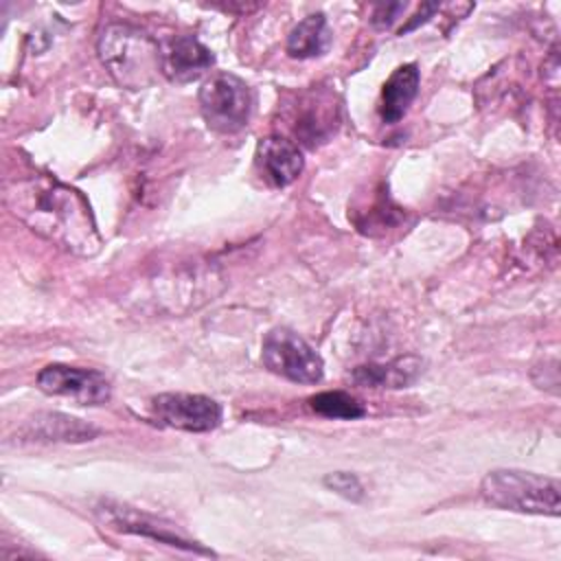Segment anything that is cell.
Instances as JSON below:
<instances>
[{
    "instance_id": "obj_1",
    "label": "cell",
    "mask_w": 561,
    "mask_h": 561,
    "mask_svg": "<svg viewBox=\"0 0 561 561\" xmlns=\"http://www.w3.org/2000/svg\"><path fill=\"white\" fill-rule=\"evenodd\" d=\"M4 204L33 232L50 243L92 256L101 248L94 213L81 191L48 173H31L4 184Z\"/></svg>"
},
{
    "instance_id": "obj_2",
    "label": "cell",
    "mask_w": 561,
    "mask_h": 561,
    "mask_svg": "<svg viewBox=\"0 0 561 561\" xmlns=\"http://www.w3.org/2000/svg\"><path fill=\"white\" fill-rule=\"evenodd\" d=\"M96 50L101 64L123 88L142 90L162 72L160 44L136 26L107 24L99 35Z\"/></svg>"
},
{
    "instance_id": "obj_3",
    "label": "cell",
    "mask_w": 561,
    "mask_h": 561,
    "mask_svg": "<svg viewBox=\"0 0 561 561\" xmlns=\"http://www.w3.org/2000/svg\"><path fill=\"white\" fill-rule=\"evenodd\" d=\"M482 497L504 511L552 515L561 513V484L557 478L522 469H493L482 478Z\"/></svg>"
},
{
    "instance_id": "obj_4",
    "label": "cell",
    "mask_w": 561,
    "mask_h": 561,
    "mask_svg": "<svg viewBox=\"0 0 561 561\" xmlns=\"http://www.w3.org/2000/svg\"><path fill=\"white\" fill-rule=\"evenodd\" d=\"M206 125L219 134L241 131L252 114L254 96L250 85L232 72L210 75L197 94Z\"/></svg>"
},
{
    "instance_id": "obj_5",
    "label": "cell",
    "mask_w": 561,
    "mask_h": 561,
    "mask_svg": "<svg viewBox=\"0 0 561 561\" xmlns=\"http://www.w3.org/2000/svg\"><path fill=\"white\" fill-rule=\"evenodd\" d=\"M261 359L267 370L296 383H318L324 375L322 357L298 333L285 327L265 333Z\"/></svg>"
},
{
    "instance_id": "obj_6",
    "label": "cell",
    "mask_w": 561,
    "mask_h": 561,
    "mask_svg": "<svg viewBox=\"0 0 561 561\" xmlns=\"http://www.w3.org/2000/svg\"><path fill=\"white\" fill-rule=\"evenodd\" d=\"M149 408L160 425L182 432H210L221 423V405L206 394L162 392L151 399Z\"/></svg>"
},
{
    "instance_id": "obj_7",
    "label": "cell",
    "mask_w": 561,
    "mask_h": 561,
    "mask_svg": "<svg viewBox=\"0 0 561 561\" xmlns=\"http://www.w3.org/2000/svg\"><path fill=\"white\" fill-rule=\"evenodd\" d=\"M37 386L46 394L66 397L81 405H101L110 401V379L94 368H77L66 364H50L39 370Z\"/></svg>"
},
{
    "instance_id": "obj_8",
    "label": "cell",
    "mask_w": 561,
    "mask_h": 561,
    "mask_svg": "<svg viewBox=\"0 0 561 561\" xmlns=\"http://www.w3.org/2000/svg\"><path fill=\"white\" fill-rule=\"evenodd\" d=\"M96 513L103 517V522L116 530L123 533H131V535H142V537H151L156 541L188 550V552H199V554H213L210 550L202 548L195 541H188L184 537H180L178 533L171 530L169 524L158 522L156 517H149L145 513H138L129 506H121V504H110L105 502L101 508H96Z\"/></svg>"
},
{
    "instance_id": "obj_9",
    "label": "cell",
    "mask_w": 561,
    "mask_h": 561,
    "mask_svg": "<svg viewBox=\"0 0 561 561\" xmlns=\"http://www.w3.org/2000/svg\"><path fill=\"white\" fill-rule=\"evenodd\" d=\"M256 167L265 182L283 188L302 173L305 158L298 145H294L291 140L280 136H267L261 138L256 145Z\"/></svg>"
},
{
    "instance_id": "obj_10",
    "label": "cell",
    "mask_w": 561,
    "mask_h": 561,
    "mask_svg": "<svg viewBox=\"0 0 561 561\" xmlns=\"http://www.w3.org/2000/svg\"><path fill=\"white\" fill-rule=\"evenodd\" d=\"M215 55L193 35H178L162 48V72L178 83H186L210 70Z\"/></svg>"
},
{
    "instance_id": "obj_11",
    "label": "cell",
    "mask_w": 561,
    "mask_h": 561,
    "mask_svg": "<svg viewBox=\"0 0 561 561\" xmlns=\"http://www.w3.org/2000/svg\"><path fill=\"white\" fill-rule=\"evenodd\" d=\"M419 81H421V72L416 64H403L386 79L381 88V103H379V116L383 123L392 125L405 116L412 101L416 99Z\"/></svg>"
},
{
    "instance_id": "obj_12",
    "label": "cell",
    "mask_w": 561,
    "mask_h": 561,
    "mask_svg": "<svg viewBox=\"0 0 561 561\" xmlns=\"http://www.w3.org/2000/svg\"><path fill=\"white\" fill-rule=\"evenodd\" d=\"M423 373V359L414 355L397 357L388 364H366L353 370V381L368 388H405Z\"/></svg>"
},
{
    "instance_id": "obj_13",
    "label": "cell",
    "mask_w": 561,
    "mask_h": 561,
    "mask_svg": "<svg viewBox=\"0 0 561 561\" xmlns=\"http://www.w3.org/2000/svg\"><path fill=\"white\" fill-rule=\"evenodd\" d=\"M96 434L99 430L94 425L61 412H44L26 423V436L33 440L83 443V440H92Z\"/></svg>"
},
{
    "instance_id": "obj_14",
    "label": "cell",
    "mask_w": 561,
    "mask_h": 561,
    "mask_svg": "<svg viewBox=\"0 0 561 561\" xmlns=\"http://www.w3.org/2000/svg\"><path fill=\"white\" fill-rule=\"evenodd\" d=\"M331 28L322 13H311L300 20L287 35V55L294 59L320 57L331 46Z\"/></svg>"
},
{
    "instance_id": "obj_15",
    "label": "cell",
    "mask_w": 561,
    "mask_h": 561,
    "mask_svg": "<svg viewBox=\"0 0 561 561\" xmlns=\"http://www.w3.org/2000/svg\"><path fill=\"white\" fill-rule=\"evenodd\" d=\"M309 405L316 414H320L324 419L355 421V419H362L366 414V408L355 397H351L348 392H342V390L318 392L309 399Z\"/></svg>"
},
{
    "instance_id": "obj_16",
    "label": "cell",
    "mask_w": 561,
    "mask_h": 561,
    "mask_svg": "<svg viewBox=\"0 0 561 561\" xmlns=\"http://www.w3.org/2000/svg\"><path fill=\"white\" fill-rule=\"evenodd\" d=\"M324 486L335 491L337 495L351 500V502H359L364 497V486L359 482V478L355 473H348V471H333V473H327L322 478Z\"/></svg>"
},
{
    "instance_id": "obj_17",
    "label": "cell",
    "mask_w": 561,
    "mask_h": 561,
    "mask_svg": "<svg viewBox=\"0 0 561 561\" xmlns=\"http://www.w3.org/2000/svg\"><path fill=\"white\" fill-rule=\"evenodd\" d=\"M403 9H405V4H403V2H386V4H377V7H375V11H373V24H375L377 28H388V26L397 20V15H399Z\"/></svg>"
},
{
    "instance_id": "obj_18",
    "label": "cell",
    "mask_w": 561,
    "mask_h": 561,
    "mask_svg": "<svg viewBox=\"0 0 561 561\" xmlns=\"http://www.w3.org/2000/svg\"><path fill=\"white\" fill-rule=\"evenodd\" d=\"M440 9V4H436V2H427V4H421V9L408 20V24L405 26H401L399 28V35H403V33H408V31H414L419 24H423V22H427L436 11Z\"/></svg>"
}]
</instances>
